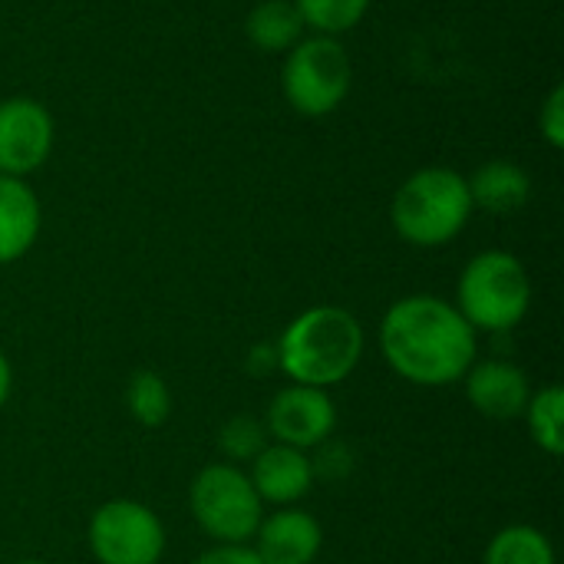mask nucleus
I'll return each instance as SVG.
<instances>
[{"label": "nucleus", "instance_id": "1", "mask_svg": "<svg viewBox=\"0 0 564 564\" xmlns=\"http://www.w3.org/2000/svg\"><path fill=\"white\" fill-rule=\"evenodd\" d=\"M380 350L400 380L443 390L463 383L466 370L479 360V334L453 301L436 294H410L383 314Z\"/></svg>", "mask_w": 564, "mask_h": 564}, {"label": "nucleus", "instance_id": "2", "mask_svg": "<svg viewBox=\"0 0 564 564\" xmlns=\"http://www.w3.org/2000/svg\"><path fill=\"white\" fill-rule=\"evenodd\" d=\"M364 324L337 304H317L301 311L281 334L274 354L291 383L330 390L344 383L364 360Z\"/></svg>", "mask_w": 564, "mask_h": 564}, {"label": "nucleus", "instance_id": "3", "mask_svg": "<svg viewBox=\"0 0 564 564\" xmlns=\"http://www.w3.org/2000/svg\"><path fill=\"white\" fill-rule=\"evenodd\" d=\"M473 215L469 182L443 165L413 172L393 195V228L406 245L440 248L449 245Z\"/></svg>", "mask_w": 564, "mask_h": 564}, {"label": "nucleus", "instance_id": "4", "mask_svg": "<svg viewBox=\"0 0 564 564\" xmlns=\"http://www.w3.org/2000/svg\"><path fill=\"white\" fill-rule=\"evenodd\" d=\"M532 307V281L525 264L509 251L476 254L456 284V311L476 334H509Z\"/></svg>", "mask_w": 564, "mask_h": 564}, {"label": "nucleus", "instance_id": "5", "mask_svg": "<svg viewBox=\"0 0 564 564\" xmlns=\"http://www.w3.org/2000/svg\"><path fill=\"white\" fill-rule=\"evenodd\" d=\"M188 509L215 545H248L264 519V502L258 499L248 469L235 463L205 466L192 479Z\"/></svg>", "mask_w": 564, "mask_h": 564}, {"label": "nucleus", "instance_id": "6", "mask_svg": "<svg viewBox=\"0 0 564 564\" xmlns=\"http://www.w3.org/2000/svg\"><path fill=\"white\" fill-rule=\"evenodd\" d=\"M354 83V66L347 50L334 36H311L297 40L288 53V63L281 69V86L301 116H327L334 112Z\"/></svg>", "mask_w": 564, "mask_h": 564}, {"label": "nucleus", "instance_id": "7", "mask_svg": "<svg viewBox=\"0 0 564 564\" xmlns=\"http://www.w3.org/2000/svg\"><path fill=\"white\" fill-rule=\"evenodd\" d=\"M89 552L99 564H159L165 555L162 519L135 499H109L89 519Z\"/></svg>", "mask_w": 564, "mask_h": 564}, {"label": "nucleus", "instance_id": "8", "mask_svg": "<svg viewBox=\"0 0 564 564\" xmlns=\"http://www.w3.org/2000/svg\"><path fill=\"white\" fill-rule=\"evenodd\" d=\"M261 423L268 430V440L307 453V449L324 446L334 436L337 406L327 390L291 383L281 393H274Z\"/></svg>", "mask_w": 564, "mask_h": 564}, {"label": "nucleus", "instance_id": "9", "mask_svg": "<svg viewBox=\"0 0 564 564\" xmlns=\"http://www.w3.org/2000/svg\"><path fill=\"white\" fill-rule=\"evenodd\" d=\"M53 149L50 112L26 96L0 102V175H26L46 162Z\"/></svg>", "mask_w": 564, "mask_h": 564}, {"label": "nucleus", "instance_id": "10", "mask_svg": "<svg viewBox=\"0 0 564 564\" xmlns=\"http://www.w3.org/2000/svg\"><path fill=\"white\" fill-rule=\"evenodd\" d=\"M466 400L486 420H519L529 406V373L512 360H476L466 377Z\"/></svg>", "mask_w": 564, "mask_h": 564}, {"label": "nucleus", "instance_id": "11", "mask_svg": "<svg viewBox=\"0 0 564 564\" xmlns=\"http://www.w3.org/2000/svg\"><path fill=\"white\" fill-rule=\"evenodd\" d=\"M251 542L264 564H314L324 549V529L311 512L284 506L261 519Z\"/></svg>", "mask_w": 564, "mask_h": 564}, {"label": "nucleus", "instance_id": "12", "mask_svg": "<svg viewBox=\"0 0 564 564\" xmlns=\"http://www.w3.org/2000/svg\"><path fill=\"white\" fill-rule=\"evenodd\" d=\"M248 479L258 492V499L264 506L284 509V506H297L317 479L314 459L304 449L294 446H281V443H268L248 469Z\"/></svg>", "mask_w": 564, "mask_h": 564}, {"label": "nucleus", "instance_id": "13", "mask_svg": "<svg viewBox=\"0 0 564 564\" xmlns=\"http://www.w3.org/2000/svg\"><path fill=\"white\" fill-rule=\"evenodd\" d=\"M40 235V202L13 175H0V264L20 261Z\"/></svg>", "mask_w": 564, "mask_h": 564}, {"label": "nucleus", "instance_id": "14", "mask_svg": "<svg viewBox=\"0 0 564 564\" xmlns=\"http://www.w3.org/2000/svg\"><path fill=\"white\" fill-rule=\"evenodd\" d=\"M469 182V195H473V208L492 212V215H512L519 212L529 195H532V178L522 165L516 162H486L482 169H476Z\"/></svg>", "mask_w": 564, "mask_h": 564}, {"label": "nucleus", "instance_id": "15", "mask_svg": "<svg viewBox=\"0 0 564 564\" xmlns=\"http://www.w3.org/2000/svg\"><path fill=\"white\" fill-rule=\"evenodd\" d=\"M301 30H304V20L294 0H261L245 20L248 40L264 53L291 50L301 40Z\"/></svg>", "mask_w": 564, "mask_h": 564}, {"label": "nucleus", "instance_id": "16", "mask_svg": "<svg viewBox=\"0 0 564 564\" xmlns=\"http://www.w3.org/2000/svg\"><path fill=\"white\" fill-rule=\"evenodd\" d=\"M482 564H558L552 539L535 525H506L486 545Z\"/></svg>", "mask_w": 564, "mask_h": 564}, {"label": "nucleus", "instance_id": "17", "mask_svg": "<svg viewBox=\"0 0 564 564\" xmlns=\"http://www.w3.org/2000/svg\"><path fill=\"white\" fill-rule=\"evenodd\" d=\"M525 426H529V436L532 443L549 453V456H562L564 453V393L558 383H549V387H539L532 390L529 397V406L522 413Z\"/></svg>", "mask_w": 564, "mask_h": 564}, {"label": "nucleus", "instance_id": "18", "mask_svg": "<svg viewBox=\"0 0 564 564\" xmlns=\"http://www.w3.org/2000/svg\"><path fill=\"white\" fill-rule=\"evenodd\" d=\"M126 406L139 426L159 430L172 413V393L155 370H135L126 387Z\"/></svg>", "mask_w": 564, "mask_h": 564}, {"label": "nucleus", "instance_id": "19", "mask_svg": "<svg viewBox=\"0 0 564 564\" xmlns=\"http://www.w3.org/2000/svg\"><path fill=\"white\" fill-rule=\"evenodd\" d=\"M294 7L301 10L304 26H314L324 36H334V33L357 26L370 0H294Z\"/></svg>", "mask_w": 564, "mask_h": 564}, {"label": "nucleus", "instance_id": "20", "mask_svg": "<svg viewBox=\"0 0 564 564\" xmlns=\"http://www.w3.org/2000/svg\"><path fill=\"white\" fill-rule=\"evenodd\" d=\"M221 449H225V463H251L264 446H268V430L261 420L254 416H235L221 426V436H218Z\"/></svg>", "mask_w": 564, "mask_h": 564}, {"label": "nucleus", "instance_id": "21", "mask_svg": "<svg viewBox=\"0 0 564 564\" xmlns=\"http://www.w3.org/2000/svg\"><path fill=\"white\" fill-rule=\"evenodd\" d=\"M539 132L552 149L564 145V86H555L539 112Z\"/></svg>", "mask_w": 564, "mask_h": 564}, {"label": "nucleus", "instance_id": "22", "mask_svg": "<svg viewBox=\"0 0 564 564\" xmlns=\"http://www.w3.org/2000/svg\"><path fill=\"white\" fill-rule=\"evenodd\" d=\"M195 564H264L251 545H215L205 555H198Z\"/></svg>", "mask_w": 564, "mask_h": 564}, {"label": "nucleus", "instance_id": "23", "mask_svg": "<svg viewBox=\"0 0 564 564\" xmlns=\"http://www.w3.org/2000/svg\"><path fill=\"white\" fill-rule=\"evenodd\" d=\"M10 390H13V370H10L7 354L0 350V410H3V406H7V400H10Z\"/></svg>", "mask_w": 564, "mask_h": 564}, {"label": "nucleus", "instance_id": "24", "mask_svg": "<svg viewBox=\"0 0 564 564\" xmlns=\"http://www.w3.org/2000/svg\"><path fill=\"white\" fill-rule=\"evenodd\" d=\"M13 564H50V562H33V558H26V562H13Z\"/></svg>", "mask_w": 564, "mask_h": 564}]
</instances>
